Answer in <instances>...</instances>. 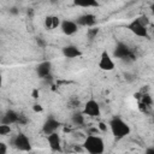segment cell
<instances>
[{
  "instance_id": "obj_1",
  "label": "cell",
  "mask_w": 154,
  "mask_h": 154,
  "mask_svg": "<svg viewBox=\"0 0 154 154\" xmlns=\"http://www.w3.org/2000/svg\"><path fill=\"white\" fill-rule=\"evenodd\" d=\"M84 152H88L90 154H102L105 152V142L102 140V137L95 135V134H90L88 135L82 144Z\"/></svg>"
},
{
  "instance_id": "obj_2",
  "label": "cell",
  "mask_w": 154,
  "mask_h": 154,
  "mask_svg": "<svg viewBox=\"0 0 154 154\" xmlns=\"http://www.w3.org/2000/svg\"><path fill=\"white\" fill-rule=\"evenodd\" d=\"M108 128L116 138H124L131 131L130 125L119 117H113L108 123Z\"/></svg>"
},
{
  "instance_id": "obj_3",
  "label": "cell",
  "mask_w": 154,
  "mask_h": 154,
  "mask_svg": "<svg viewBox=\"0 0 154 154\" xmlns=\"http://www.w3.org/2000/svg\"><path fill=\"white\" fill-rule=\"evenodd\" d=\"M11 144H12L16 149L22 150V152H30V150H31V144H30L29 138L26 137V135H24V134H22V132L17 134L16 136L12 137Z\"/></svg>"
},
{
  "instance_id": "obj_4",
  "label": "cell",
  "mask_w": 154,
  "mask_h": 154,
  "mask_svg": "<svg viewBox=\"0 0 154 154\" xmlns=\"http://www.w3.org/2000/svg\"><path fill=\"white\" fill-rule=\"evenodd\" d=\"M126 28L129 29V31H131L134 35L138 36V37H143V38H149V32H148V28L144 26L143 24H141V22L135 18L132 19Z\"/></svg>"
},
{
  "instance_id": "obj_5",
  "label": "cell",
  "mask_w": 154,
  "mask_h": 154,
  "mask_svg": "<svg viewBox=\"0 0 154 154\" xmlns=\"http://www.w3.org/2000/svg\"><path fill=\"white\" fill-rule=\"evenodd\" d=\"M99 67L102 71H112L116 67V64L113 61V57L107 51H102L101 52L100 60H99Z\"/></svg>"
},
{
  "instance_id": "obj_6",
  "label": "cell",
  "mask_w": 154,
  "mask_h": 154,
  "mask_svg": "<svg viewBox=\"0 0 154 154\" xmlns=\"http://www.w3.org/2000/svg\"><path fill=\"white\" fill-rule=\"evenodd\" d=\"M83 113L85 116H89V117H99L101 114V107L96 100L90 99L84 103Z\"/></svg>"
},
{
  "instance_id": "obj_7",
  "label": "cell",
  "mask_w": 154,
  "mask_h": 154,
  "mask_svg": "<svg viewBox=\"0 0 154 154\" xmlns=\"http://www.w3.org/2000/svg\"><path fill=\"white\" fill-rule=\"evenodd\" d=\"M75 22H76V24L78 26L90 28V26H94L95 25V23H96V16L93 14V13H84V14L79 16Z\"/></svg>"
},
{
  "instance_id": "obj_8",
  "label": "cell",
  "mask_w": 154,
  "mask_h": 154,
  "mask_svg": "<svg viewBox=\"0 0 154 154\" xmlns=\"http://www.w3.org/2000/svg\"><path fill=\"white\" fill-rule=\"evenodd\" d=\"M61 53H63V55L65 57V58H67V59H75V58H79V57H82V51L77 47V46H75V45H66V46H64L63 48H61Z\"/></svg>"
},
{
  "instance_id": "obj_9",
  "label": "cell",
  "mask_w": 154,
  "mask_h": 154,
  "mask_svg": "<svg viewBox=\"0 0 154 154\" xmlns=\"http://www.w3.org/2000/svg\"><path fill=\"white\" fill-rule=\"evenodd\" d=\"M59 28H60L61 31H63L65 35H67V36H71V35L76 34L77 30H78V25L76 24V22H75V20H70V19H64V20H61Z\"/></svg>"
},
{
  "instance_id": "obj_10",
  "label": "cell",
  "mask_w": 154,
  "mask_h": 154,
  "mask_svg": "<svg viewBox=\"0 0 154 154\" xmlns=\"http://www.w3.org/2000/svg\"><path fill=\"white\" fill-rule=\"evenodd\" d=\"M113 55H114V58H118V59H126V58L131 57V51L128 47V45L119 42V43H117V46L114 48Z\"/></svg>"
},
{
  "instance_id": "obj_11",
  "label": "cell",
  "mask_w": 154,
  "mask_h": 154,
  "mask_svg": "<svg viewBox=\"0 0 154 154\" xmlns=\"http://www.w3.org/2000/svg\"><path fill=\"white\" fill-rule=\"evenodd\" d=\"M52 72V64L51 61H42L36 66V73L40 78H48L51 77Z\"/></svg>"
},
{
  "instance_id": "obj_12",
  "label": "cell",
  "mask_w": 154,
  "mask_h": 154,
  "mask_svg": "<svg viewBox=\"0 0 154 154\" xmlns=\"http://www.w3.org/2000/svg\"><path fill=\"white\" fill-rule=\"evenodd\" d=\"M47 141H48V144H49L52 150H54V152L61 150V140H60V136L57 131L47 135Z\"/></svg>"
},
{
  "instance_id": "obj_13",
  "label": "cell",
  "mask_w": 154,
  "mask_h": 154,
  "mask_svg": "<svg viewBox=\"0 0 154 154\" xmlns=\"http://www.w3.org/2000/svg\"><path fill=\"white\" fill-rule=\"evenodd\" d=\"M18 119H19V114L17 112H14L13 109H7L5 113H2V116L0 118V123L11 125V124L18 123Z\"/></svg>"
},
{
  "instance_id": "obj_14",
  "label": "cell",
  "mask_w": 154,
  "mask_h": 154,
  "mask_svg": "<svg viewBox=\"0 0 154 154\" xmlns=\"http://www.w3.org/2000/svg\"><path fill=\"white\" fill-rule=\"evenodd\" d=\"M59 125H60V124H59V122H58L57 119H54L53 117H49V118H47L46 122L43 123L42 131H43L46 135H49V134L57 131L58 128H59Z\"/></svg>"
},
{
  "instance_id": "obj_15",
  "label": "cell",
  "mask_w": 154,
  "mask_h": 154,
  "mask_svg": "<svg viewBox=\"0 0 154 154\" xmlns=\"http://www.w3.org/2000/svg\"><path fill=\"white\" fill-rule=\"evenodd\" d=\"M60 23H61V20L57 16H48L45 19V26L48 30H53V29L59 28L60 26Z\"/></svg>"
},
{
  "instance_id": "obj_16",
  "label": "cell",
  "mask_w": 154,
  "mask_h": 154,
  "mask_svg": "<svg viewBox=\"0 0 154 154\" xmlns=\"http://www.w3.org/2000/svg\"><path fill=\"white\" fill-rule=\"evenodd\" d=\"M72 4L78 7L88 8V7H97L100 4L97 0H72Z\"/></svg>"
},
{
  "instance_id": "obj_17",
  "label": "cell",
  "mask_w": 154,
  "mask_h": 154,
  "mask_svg": "<svg viewBox=\"0 0 154 154\" xmlns=\"http://www.w3.org/2000/svg\"><path fill=\"white\" fill-rule=\"evenodd\" d=\"M71 122L73 123V125L81 126L84 124V113L83 112H76L72 114L71 117Z\"/></svg>"
},
{
  "instance_id": "obj_18",
  "label": "cell",
  "mask_w": 154,
  "mask_h": 154,
  "mask_svg": "<svg viewBox=\"0 0 154 154\" xmlns=\"http://www.w3.org/2000/svg\"><path fill=\"white\" fill-rule=\"evenodd\" d=\"M97 34H99V28L90 26V28L88 29V31H87V37L91 41V40H94V38L97 36Z\"/></svg>"
},
{
  "instance_id": "obj_19",
  "label": "cell",
  "mask_w": 154,
  "mask_h": 154,
  "mask_svg": "<svg viewBox=\"0 0 154 154\" xmlns=\"http://www.w3.org/2000/svg\"><path fill=\"white\" fill-rule=\"evenodd\" d=\"M11 134V125L0 123V136H6Z\"/></svg>"
},
{
  "instance_id": "obj_20",
  "label": "cell",
  "mask_w": 154,
  "mask_h": 154,
  "mask_svg": "<svg viewBox=\"0 0 154 154\" xmlns=\"http://www.w3.org/2000/svg\"><path fill=\"white\" fill-rule=\"evenodd\" d=\"M137 19L141 22V24H143L144 26H147V28H148V24H149V19H148V17H147V16L142 14V16L137 17Z\"/></svg>"
},
{
  "instance_id": "obj_21",
  "label": "cell",
  "mask_w": 154,
  "mask_h": 154,
  "mask_svg": "<svg viewBox=\"0 0 154 154\" xmlns=\"http://www.w3.org/2000/svg\"><path fill=\"white\" fill-rule=\"evenodd\" d=\"M32 109H34V112H36V113H41V112L43 111V107H42L40 103H34V105H32Z\"/></svg>"
},
{
  "instance_id": "obj_22",
  "label": "cell",
  "mask_w": 154,
  "mask_h": 154,
  "mask_svg": "<svg viewBox=\"0 0 154 154\" xmlns=\"http://www.w3.org/2000/svg\"><path fill=\"white\" fill-rule=\"evenodd\" d=\"M7 152V146L4 142H0V154H5Z\"/></svg>"
},
{
  "instance_id": "obj_23",
  "label": "cell",
  "mask_w": 154,
  "mask_h": 154,
  "mask_svg": "<svg viewBox=\"0 0 154 154\" xmlns=\"http://www.w3.org/2000/svg\"><path fill=\"white\" fill-rule=\"evenodd\" d=\"M99 129H100L101 131H106V130H107V125H106L105 123H99Z\"/></svg>"
},
{
  "instance_id": "obj_24",
  "label": "cell",
  "mask_w": 154,
  "mask_h": 154,
  "mask_svg": "<svg viewBox=\"0 0 154 154\" xmlns=\"http://www.w3.org/2000/svg\"><path fill=\"white\" fill-rule=\"evenodd\" d=\"M32 97H34V99H37V97H38V90H37V89L32 90Z\"/></svg>"
},
{
  "instance_id": "obj_25",
  "label": "cell",
  "mask_w": 154,
  "mask_h": 154,
  "mask_svg": "<svg viewBox=\"0 0 154 154\" xmlns=\"http://www.w3.org/2000/svg\"><path fill=\"white\" fill-rule=\"evenodd\" d=\"M146 154H154V148L152 147V148H148V149H146Z\"/></svg>"
},
{
  "instance_id": "obj_26",
  "label": "cell",
  "mask_w": 154,
  "mask_h": 154,
  "mask_svg": "<svg viewBox=\"0 0 154 154\" xmlns=\"http://www.w3.org/2000/svg\"><path fill=\"white\" fill-rule=\"evenodd\" d=\"M2 85V75H1V71H0V88Z\"/></svg>"
},
{
  "instance_id": "obj_27",
  "label": "cell",
  "mask_w": 154,
  "mask_h": 154,
  "mask_svg": "<svg viewBox=\"0 0 154 154\" xmlns=\"http://www.w3.org/2000/svg\"><path fill=\"white\" fill-rule=\"evenodd\" d=\"M11 10H12V11H11L12 13H17V8H14V7H13V8H11Z\"/></svg>"
},
{
  "instance_id": "obj_28",
  "label": "cell",
  "mask_w": 154,
  "mask_h": 154,
  "mask_svg": "<svg viewBox=\"0 0 154 154\" xmlns=\"http://www.w3.org/2000/svg\"><path fill=\"white\" fill-rule=\"evenodd\" d=\"M49 1H54V0H49Z\"/></svg>"
}]
</instances>
